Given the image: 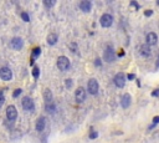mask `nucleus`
Masks as SVG:
<instances>
[{
    "mask_svg": "<svg viewBox=\"0 0 159 143\" xmlns=\"http://www.w3.org/2000/svg\"><path fill=\"white\" fill-rule=\"evenodd\" d=\"M20 16H21V19L24 20L25 22H29L30 21V16H29V14L28 13H25V11H22V13L20 14Z\"/></svg>",
    "mask_w": 159,
    "mask_h": 143,
    "instance_id": "nucleus-23",
    "label": "nucleus"
},
{
    "mask_svg": "<svg viewBox=\"0 0 159 143\" xmlns=\"http://www.w3.org/2000/svg\"><path fill=\"white\" fill-rule=\"evenodd\" d=\"M57 40H59L57 34L51 32V34H49V35H47V44H49V45H51V46H52V45H56Z\"/></svg>",
    "mask_w": 159,
    "mask_h": 143,
    "instance_id": "nucleus-18",
    "label": "nucleus"
},
{
    "mask_svg": "<svg viewBox=\"0 0 159 143\" xmlns=\"http://www.w3.org/2000/svg\"><path fill=\"white\" fill-rule=\"evenodd\" d=\"M131 5H132V6H134L135 9H139V4H138L137 1H131Z\"/></svg>",
    "mask_w": 159,
    "mask_h": 143,
    "instance_id": "nucleus-32",
    "label": "nucleus"
},
{
    "mask_svg": "<svg viewBox=\"0 0 159 143\" xmlns=\"http://www.w3.org/2000/svg\"><path fill=\"white\" fill-rule=\"evenodd\" d=\"M139 52H141L142 56H144V57H148V56H150V54H152V50H150V47L146 44V45H142V46L139 47Z\"/></svg>",
    "mask_w": 159,
    "mask_h": 143,
    "instance_id": "nucleus-16",
    "label": "nucleus"
},
{
    "mask_svg": "<svg viewBox=\"0 0 159 143\" xmlns=\"http://www.w3.org/2000/svg\"><path fill=\"white\" fill-rule=\"evenodd\" d=\"M42 96H44L45 103H50V102H52V98H54V96H52V92H51L50 88H45Z\"/></svg>",
    "mask_w": 159,
    "mask_h": 143,
    "instance_id": "nucleus-15",
    "label": "nucleus"
},
{
    "mask_svg": "<svg viewBox=\"0 0 159 143\" xmlns=\"http://www.w3.org/2000/svg\"><path fill=\"white\" fill-rule=\"evenodd\" d=\"M21 106L26 112L35 111V103H34L32 98H30V97H24V98L21 100Z\"/></svg>",
    "mask_w": 159,
    "mask_h": 143,
    "instance_id": "nucleus-4",
    "label": "nucleus"
},
{
    "mask_svg": "<svg viewBox=\"0 0 159 143\" xmlns=\"http://www.w3.org/2000/svg\"><path fill=\"white\" fill-rule=\"evenodd\" d=\"M126 77H127V80H129V81H133L134 78H135V75H134V74H128Z\"/></svg>",
    "mask_w": 159,
    "mask_h": 143,
    "instance_id": "nucleus-28",
    "label": "nucleus"
},
{
    "mask_svg": "<svg viewBox=\"0 0 159 143\" xmlns=\"http://www.w3.org/2000/svg\"><path fill=\"white\" fill-rule=\"evenodd\" d=\"M32 76H34V78H35V80H37V78H39V76H40V69L39 67H34L32 69Z\"/></svg>",
    "mask_w": 159,
    "mask_h": 143,
    "instance_id": "nucleus-21",
    "label": "nucleus"
},
{
    "mask_svg": "<svg viewBox=\"0 0 159 143\" xmlns=\"http://www.w3.org/2000/svg\"><path fill=\"white\" fill-rule=\"evenodd\" d=\"M21 93H22V90L21 88H16L14 91V93H13V97H14V98H16V97H19V96L21 95Z\"/></svg>",
    "mask_w": 159,
    "mask_h": 143,
    "instance_id": "nucleus-25",
    "label": "nucleus"
},
{
    "mask_svg": "<svg viewBox=\"0 0 159 143\" xmlns=\"http://www.w3.org/2000/svg\"><path fill=\"white\" fill-rule=\"evenodd\" d=\"M88 137H90V140H96V138L98 137V132H97V131H94L93 128H91Z\"/></svg>",
    "mask_w": 159,
    "mask_h": 143,
    "instance_id": "nucleus-20",
    "label": "nucleus"
},
{
    "mask_svg": "<svg viewBox=\"0 0 159 143\" xmlns=\"http://www.w3.org/2000/svg\"><path fill=\"white\" fill-rule=\"evenodd\" d=\"M152 15H153V10H152V9H147V10H144V16L149 18V16H152Z\"/></svg>",
    "mask_w": 159,
    "mask_h": 143,
    "instance_id": "nucleus-27",
    "label": "nucleus"
},
{
    "mask_svg": "<svg viewBox=\"0 0 159 143\" xmlns=\"http://www.w3.org/2000/svg\"><path fill=\"white\" fill-rule=\"evenodd\" d=\"M146 42L148 46H154V45H157L158 44V35L154 31L148 32L146 36Z\"/></svg>",
    "mask_w": 159,
    "mask_h": 143,
    "instance_id": "nucleus-8",
    "label": "nucleus"
},
{
    "mask_svg": "<svg viewBox=\"0 0 159 143\" xmlns=\"http://www.w3.org/2000/svg\"><path fill=\"white\" fill-rule=\"evenodd\" d=\"M4 103H5V96L3 92H0V108L4 106Z\"/></svg>",
    "mask_w": 159,
    "mask_h": 143,
    "instance_id": "nucleus-26",
    "label": "nucleus"
},
{
    "mask_svg": "<svg viewBox=\"0 0 159 143\" xmlns=\"http://www.w3.org/2000/svg\"><path fill=\"white\" fill-rule=\"evenodd\" d=\"M70 46L72 47V50H71V51H72V52H76V50H77V47H76V44H71Z\"/></svg>",
    "mask_w": 159,
    "mask_h": 143,
    "instance_id": "nucleus-33",
    "label": "nucleus"
},
{
    "mask_svg": "<svg viewBox=\"0 0 159 143\" xmlns=\"http://www.w3.org/2000/svg\"><path fill=\"white\" fill-rule=\"evenodd\" d=\"M156 66H157V69H159V56H158V60H157V63H156Z\"/></svg>",
    "mask_w": 159,
    "mask_h": 143,
    "instance_id": "nucleus-34",
    "label": "nucleus"
},
{
    "mask_svg": "<svg viewBox=\"0 0 159 143\" xmlns=\"http://www.w3.org/2000/svg\"><path fill=\"white\" fill-rule=\"evenodd\" d=\"M18 117V111H16V107L15 106H9L6 108V118L9 119V121L14 122L15 119Z\"/></svg>",
    "mask_w": 159,
    "mask_h": 143,
    "instance_id": "nucleus-9",
    "label": "nucleus"
},
{
    "mask_svg": "<svg viewBox=\"0 0 159 143\" xmlns=\"http://www.w3.org/2000/svg\"><path fill=\"white\" fill-rule=\"evenodd\" d=\"M98 90H100V85H98V81L96 78H91V80L87 82V91H88L90 95H97Z\"/></svg>",
    "mask_w": 159,
    "mask_h": 143,
    "instance_id": "nucleus-3",
    "label": "nucleus"
},
{
    "mask_svg": "<svg viewBox=\"0 0 159 143\" xmlns=\"http://www.w3.org/2000/svg\"><path fill=\"white\" fill-rule=\"evenodd\" d=\"M75 98H76V101H77L78 103L85 102V100H86V91H85V88H83V87H78L76 90V92H75Z\"/></svg>",
    "mask_w": 159,
    "mask_h": 143,
    "instance_id": "nucleus-11",
    "label": "nucleus"
},
{
    "mask_svg": "<svg viewBox=\"0 0 159 143\" xmlns=\"http://www.w3.org/2000/svg\"><path fill=\"white\" fill-rule=\"evenodd\" d=\"M22 46H24V41H22L21 37H14L10 41V47L14 49V50H21Z\"/></svg>",
    "mask_w": 159,
    "mask_h": 143,
    "instance_id": "nucleus-10",
    "label": "nucleus"
},
{
    "mask_svg": "<svg viewBox=\"0 0 159 143\" xmlns=\"http://www.w3.org/2000/svg\"><path fill=\"white\" fill-rule=\"evenodd\" d=\"M41 55V49L40 47H35L32 50V54H31V60H30V65H34V62H35V60L39 57V56Z\"/></svg>",
    "mask_w": 159,
    "mask_h": 143,
    "instance_id": "nucleus-17",
    "label": "nucleus"
},
{
    "mask_svg": "<svg viewBox=\"0 0 159 143\" xmlns=\"http://www.w3.org/2000/svg\"><path fill=\"white\" fill-rule=\"evenodd\" d=\"M56 65H57V69L60 71H67L70 69V60L66 57V56H60L57 59V62H56Z\"/></svg>",
    "mask_w": 159,
    "mask_h": 143,
    "instance_id": "nucleus-2",
    "label": "nucleus"
},
{
    "mask_svg": "<svg viewBox=\"0 0 159 143\" xmlns=\"http://www.w3.org/2000/svg\"><path fill=\"white\" fill-rule=\"evenodd\" d=\"M132 103V97L129 93H124V95L122 96V98H121V106H122V108H128L131 106Z\"/></svg>",
    "mask_w": 159,
    "mask_h": 143,
    "instance_id": "nucleus-13",
    "label": "nucleus"
},
{
    "mask_svg": "<svg viewBox=\"0 0 159 143\" xmlns=\"http://www.w3.org/2000/svg\"><path fill=\"white\" fill-rule=\"evenodd\" d=\"M94 66H97V67H101L102 66L101 59H96V60H94Z\"/></svg>",
    "mask_w": 159,
    "mask_h": 143,
    "instance_id": "nucleus-29",
    "label": "nucleus"
},
{
    "mask_svg": "<svg viewBox=\"0 0 159 143\" xmlns=\"http://www.w3.org/2000/svg\"><path fill=\"white\" fill-rule=\"evenodd\" d=\"M100 24L102 28H109L113 24V16L111 14H103L100 18Z\"/></svg>",
    "mask_w": 159,
    "mask_h": 143,
    "instance_id": "nucleus-6",
    "label": "nucleus"
},
{
    "mask_svg": "<svg viewBox=\"0 0 159 143\" xmlns=\"http://www.w3.org/2000/svg\"><path fill=\"white\" fill-rule=\"evenodd\" d=\"M65 86H66V88L70 90L73 86V81L71 80V78H66V80H65Z\"/></svg>",
    "mask_w": 159,
    "mask_h": 143,
    "instance_id": "nucleus-24",
    "label": "nucleus"
},
{
    "mask_svg": "<svg viewBox=\"0 0 159 143\" xmlns=\"http://www.w3.org/2000/svg\"><path fill=\"white\" fill-rule=\"evenodd\" d=\"M116 59H117V56H116L115 49L111 47V46H107L103 51V60L108 63H112V62L116 61Z\"/></svg>",
    "mask_w": 159,
    "mask_h": 143,
    "instance_id": "nucleus-1",
    "label": "nucleus"
},
{
    "mask_svg": "<svg viewBox=\"0 0 159 143\" xmlns=\"http://www.w3.org/2000/svg\"><path fill=\"white\" fill-rule=\"evenodd\" d=\"M45 127H46V118H45L44 116H41V117H39V118H37V121H36L35 130L37 131V132L41 133L45 130Z\"/></svg>",
    "mask_w": 159,
    "mask_h": 143,
    "instance_id": "nucleus-12",
    "label": "nucleus"
},
{
    "mask_svg": "<svg viewBox=\"0 0 159 143\" xmlns=\"http://www.w3.org/2000/svg\"><path fill=\"white\" fill-rule=\"evenodd\" d=\"M45 110H46L47 113H55L56 112V106H55V103H54V101L50 103H45Z\"/></svg>",
    "mask_w": 159,
    "mask_h": 143,
    "instance_id": "nucleus-19",
    "label": "nucleus"
},
{
    "mask_svg": "<svg viewBox=\"0 0 159 143\" xmlns=\"http://www.w3.org/2000/svg\"><path fill=\"white\" fill-rule=\"evenodd\" d=\"M152 96L153 97H159V88H156L154 91H152Z\"/></svg>",
    "mask_w": 159,
    "mask_h": 143,
    "instance_id": "nucleus-30",
    "label": "nucleus"
},
{
    "mask_svg": "<svg viewBox=\"0 0 159 143\" xmlns=\"http://www.w3.org/2000/svg\"><path fill=\"white\" fill-rule=\"evenodd\" d=\"M158 123H159V116H156V117H154L153 118V125H158Z\"/></svg>",
    "mask_w": 159,
    "mask_h": 143,
    "instance_id": "nucleus-31",
    "label": "nucleus"
},
{
    "mask_svg": "<svg viewBox=\"0 0 159 143\" xmlns=\"http://www.w3.org/2000/svg\"><path fill=\"white\" fill-rule=\"evenodd\" d=\"M0 78L4 81H10L13 78V71H11L9 67H1L0 69Z\"/></svg>",
    "mask_w": 159,
    "mask_h": 143,
    "instance_id": "nucleus-7",
    "label": "nucleus"
},
{
    "mask_svg": "<svg viewBox=\"0 0 159 143\" xmlns=\"http://www.w3.org/2000/svg\"><path fill=\"white\" fill-rule=\"evenodd\" d=\"M56 4L55 0H44V5L46 7H52Z\"/></svg>",
    "mask_w": 159,
    "mask_h": 143,
    "instance_id": "nucleus-22",
    "label": "nucleus"
},
{
    "mask_svg": "<svg viewBox=\"0 0 159 143\" xmlns=\"http://www.w3.org/2000/svg\"><path fill=\"white\" fill-rule=\"evenodd\" d=\"M78 6L83 13H90L91 9H92V3L88 1V0H82V1H80Z\"/></svg>",
    "mask_w": 159,
    "mask_h": 143,
    "instance_id": "nucleus-14",
    "label": "nucleus"
},
{
    "mask_svg": "<svg viewBox=\"0 0 159 143\" xmlns=\"http://www.w3.org/2000/svg\"><path fill=\"white\" fill-rule=\"evenodd\" d=\"M126 81H127V77L123 72H118L113 77V82H115V85L118 88H123L124 86H126Z\"/></svg>",
    "mask_w": 159,
    "mask_h": 143,
    "instance_id": "nucleus-5",
    "label": "nucleus"
}]
</instances>
